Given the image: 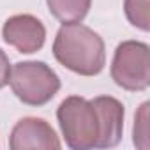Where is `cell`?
I'll return each instance as SVG.
<instances>
[{"label": "cell", "mask_w": 150, "mask_h": 150, "mask_svg": "<svg viewBox=\"0 0 150 150\" xmlns=\"http://www.w3.org/2000/svg\"><path fill=\"white\" fill-rule=\"evenodd\" d=\"M148 11H150V0H124V13L127 21L143 32L150 30Z\"/></svg>", "instance_id": "obj_9"}, {"label": "cell", "mask_w": 150, "mask_h": 150, "mask_svg": "<svg viewBox=\"0 0 150 150\" xmlns=\"http://www.w3.org/2000/svg\"><path fill=\"white\" fill-rule=\"evenodd\" d=\"M92 104L99 113L103 127L97 148L117 146L122 139V131H124V115H125L124 104L111 96H99L92 99Z\"/></svg>", "instance_id": "obj_7"}, {"label": "cell", "mask_w": 150, "mask_h": 150, "mask_svg": "<svg viewBox=\"0 0 150 150\" xmlns=\"http://www.w3.org/2000/svg\"><path fill=\"white\" fill-rule=\"evenodd\" d=\"M9 85L23 104L39 108L57 96L60 90V78L46 62L25 60L11 67Z\"/></svg>", "instance_id": "obj_3"}, {"label": "cell", "mask_w": 150, "mask_h": 150, "mask_svg": "<svg viewBox=\"0 0 150 150\" xmlns=\"http://www.w3.org/2000/svg\"><path fill=\"white\" fill-rule=\"evenodd\" d=\"M11 62L9 57L6 55V51L0 48V90L6 85H9V76H11Z\"/></svg>", "instance_id": "obj_11"}, {"label": "cell", "mask_w": 150, "mask_h": 150, "mask_svg": "<svg viewBox=\"0 0 150 150\" xmlns=\"http://www.w3.org/2000/svg\"><path fill=\"white\" fill-rule=\"evenodd\" d=\"M132 141L141 150L148 148V103H143L134 117Z\"/></svg>", "instance_id": "obj_10"}, {"label": "cell", "mask_w": 150, "mask_h": 150, "mask_svg": "<svg viewBox=\"0 0 150 150\" xmlns=\"http://www.w3.org/2000/svg\"><path fill=\"white\" fill-rule=\"evenodd\" d=\"M111 80L124 90L143 92L150 85V48L143 41H122L111 60Z\"/></svg>", "instance_id": "obj_4"}, {"label": "cell", "mask_w": 150, "mask_h": 150, "mask_svg": "<svg viewBox=\"0 0 150 150\" xmlns=\"http://www.w3.org/2000/svg\"><path fill=\"white\" fill-rule=\"evenodd\" d=\"M4 41L20 53L30 55L39 51L46 41V27L34 14H14L2 27Z\"/></svg>", "instance_id": "obj_6"}, {"label": "cell", "mask_w": 150, "mask_h": 150, "mask_svg": "<svg viewBox=\"0 0 150 150\" xmlns=\"http://www.w3.org/2000/svg\"><path fill=\"white\" fill-rule=\"evenodd\" d=\"M57 120L65 139V145L72 150L97 148L101 139V118L92 101L81 96L65 97L58 110Z\"/></svg>", "instance_id": "obj_2"}, {"label": "cell", "mask_w": 150, "mask_h": 150, "mask_svg": "<svg viewBox=\"0 0 150 150\" xmlns=\"http://www.w3.org/2000/svg\"><path fill=\"white\" fill-rule=\"evenodd\" d=\"M46 4L60 23H81L90 11L92 0H46Z\"/></svg>", "instance_id": "obj_8"}, {"label": "cell", "mask_w": 150, "mask_h": 150, "mask_svg": "<svg viewBox=\"0 0 150 150\" xmlns=\"http://www.w3.org/2000/svg\"><path fill=\"white\" fill-rule=\"evenodd\" d=\"M9 146L13 150H58L62 143L44 118L23 117L11 131Z\"/></svg>", "instance_id": "obj_5"}, {"label": "cell", "mask_w": 150, "mask_h": 150, "mask_svg": "<svg viewBox=\"0 0 150 150\" xmlns=\"http://www.w3.org/2000/svg\"><path fill=\"white\" fill-rule=\"evenodd\" d=\"M53 57L80 76H96L104 69L106 48L103 37L83 23H64L53 41Z\"/></svg>", "instance_id": "obj_1"}]
</instances>
